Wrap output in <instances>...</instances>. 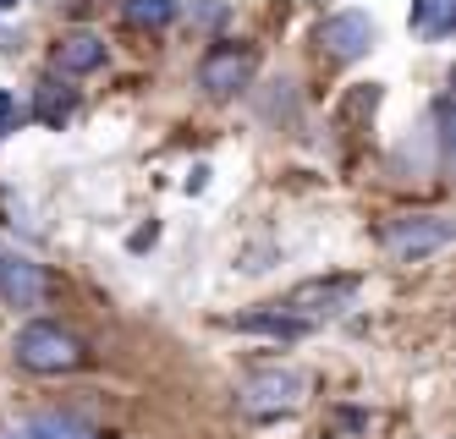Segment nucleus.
<instances>
[{"instance_id":"obj_10","label":"nucleus","mask_w":456,"mask_h":439,"mask_svg":"<svg viewBox=\"0 0 456 439\" xmlns=\"http://www.w3.org/2000/svg\"><path fill=\"white\" fill-rule=\"evenodd\" d=\"M451 28H456V0H412V33L418 39H451Z\"/></svg>"},{"instance_id":"obj_8","label":"nucleus","mask_w":456,"mask_h":439,"mask_svg":"<svg viewBox=\"0 0 456 439\" xmlns=\"http://www.w3.org/2000/svg\"><path fill=\"white\" fill-rule=\"evenodd\" d=\"M105 66V39L100 33H61V45H55V77H88V72H100Z\"/></svg>"},{"instance_id":"obj_4","label":"nucleus","mask_w":456,"mask_h":439,"mask_svg":"<svg viewBox=\"0 0 456 439\" xmlns=\"http://www.w3.org/2000/svg\"><path fill=\"white\" fill-rule=\"evenodd\" d=\"M253 77H258V50L237 45V39H220L199 61V88L209 99H237L242 88H253Z\"/></svg>"},{"instance_id":"obj_3","label":"nucleus","mask_w":456,"mask_h":439,"mask_svg":"<svg viewBox=\"0 0 456 439\" xmlns=\"http://www.w3.org/2000/svg\"><path fill=\"white\" fill-rule=\"evenodd\" d=\"M357 291H363V280H357V275H324V280L291 286L275 308H281L286 319H297L303 329H314V324H324V319H341L352 302H357Z\"/></svg>"},{"instance_id":"obj_1","label":"nucleus","mask_w":456,"mask_h":439,"mask_svg":"<svg viewBox=\"0 0 456 439\" xmlns=\"http://www.w3.org/2000/svg\"><path fill=\"white\" fill-rule=\"evenodd\" d=\"M12 362L28 368V374H77V368L88 362V346L77 341L72 329H61V324H22L17 329V341H12Z\"/></svg>"},{"instance_id":"obj_6","label":"nucleus","mask_w":456,"mask_h":439,"mask_svg":"<svg viewBox=\"0 0 456 439\" xmlns=\"http://www.w3.org/2000/svg\"><path fill=\"white\" fill-rule=\"evenodd\" d=\"M379 242L396 258H429L451 242V220L445 215H396V220H385Z\"/></svg>"},{"instance_id":"obj_11","label":"nucleus","mask_w":456,"mask_h":439,"mask_svg":"<svg viewBox=\"0 0 456 439\" xmlns=\"http://www.w3.org/2000/svg\"><path fill=\"white\" fill-rule=\"evenodd\" d=\"M182 12V0H126L121 17L133 22V28H171Z\"/></svg>"},{"instance_id":"obj_9","label":"nucleus","mask_w":456,"mask_h":439,"mask_svg":"<svg viewBox=\"0 0 456 439\" xmlns=\"http://www.w3.org/2000/svg\"><path fill=\"white\" fill-rule=\"evenodd\" d=\"M72 110H77V93L67 88V83H61V77H45L39 88H34V121L39 126H67L72 121Z\"/></svg>"},{"instance_id":"obj_12","label":"nucleus","mask_w":456,"mask_h":439,"mask_svg":"<svg viewBox=\"0 0 456 439\" xmlns=\"http://www.w3.org/2000/svg\"><path fill=\"white\" fill-rule=\"evenodd\" d=\"M28 434H34V439H100L88 423H77L67 412H39L34 423H28Z\"/></svg>"},{"instance_id":"obj_7","label":"nucleus","mask_w":456,"mask_h":439,"mask_svg":"<svg viewBox=\"0 0 456 439\" xmlns=\"http://www.w3.org/2000/svg\"><path fill=\"white\" fill-rule=\"evenodd\" d=\"M45 297H50L45 264L28 258V253H17V248H0V302L17 308V313H28V308H39Z\"/></svg>"},{"instance_id":"obj_14","label":"nucleus","mask_w":456,"mask_h":439,"mask_svg":"<svg viewBox=\"0 0 456 439\" xmlns=\"http://www.w3.org/2000/svg\"><path fill=\"white\" fill-rule=\"evenodd\" d=\"M0 439H34V434H28V428H6V434H0Z\"/></svg>"},{"instance_id":"obj_2","label":"nucleus","mask_w":456,"mask_h":439,"mask_svg":"<svg viewBox=\"0 0 456 439\" xmlns=\"http://www.w3.org/2000/svg\"><path fill=\"white\" fill-rule=\"evenodd\" d=\"M308 401V379L297 374V368H258V374H248L237 385V407L242 418L253 423H270V418H291Z\"/></svg>"},{"instance_id":"obj_15","label":"nucleus","mask_w":456,"mask_h":439,"mask_svg":"<svg viewBox=\"0 0 456 439\" xmlns=\"http://www.w3.org/2000/svg\"><path fill=\"white\" fill-rule=\"evenodd\" d=\"M22 6V0H0V12H17Z\"/></svg>"},{"instance_id":"obj_5","label":"nucleus","mask_w":456,"mask_h":439,"mask_svg":"<svg viewBox=\"0 0 456 439\" xmlns=\"http://www.w3.org/2000/svg\"><path fill=\"white\" fill-rule=\"evenodd\" d=\"M314 45H319V55L330 66H357L379 45V22L369 12H336V17H324L314 28Z\"/></svg>"},{"instance_id":"obj_13","label":"nucleus","mask_w":456,"mask_h":439,"mask_svg":"<svg viewBox=\"0 0 456 439\" xmlns=\"http://www.w3.org/2000/svg\"><path fill=\"white\" fill-rule=\"evenodd\" d=\"M17 126H22V105H17L12 88H0V138H12Z\"/></svg>"}]
</instances>
